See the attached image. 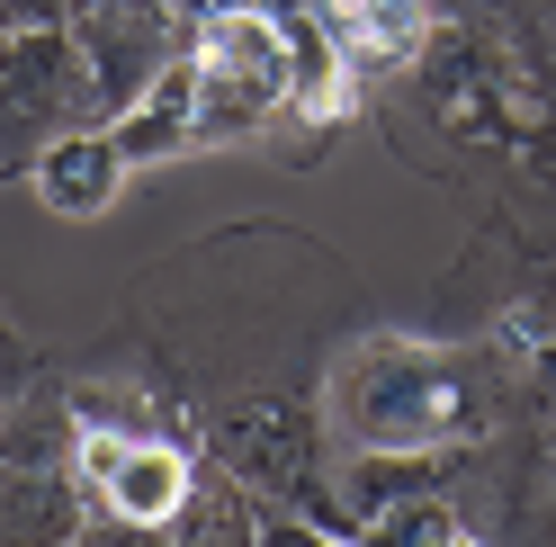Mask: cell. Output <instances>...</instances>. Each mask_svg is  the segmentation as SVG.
Instances as JSON below:
<instances>
[{
    "instance_id": "cell-5",
    "label": "cell",
    "mask_w": 556,
    "mask_h": 547,
    "mask_svg": "<svg viewBox=\"0 0 556 547\" xmlns=\"http://www.w3.org/2000/svg\"><path fill=\"white\" fill-rule=\"evenodd\" d=\"M117 180H126V153H117V144H99V135H73V144H54L46 170H37L46 207H63V216H99V207L117 198Z\"/></svg>"
},
{
    "instance_id": "cell-6",
    "label": "cell",
    "mask_w": 556,
    "mask_h": 547,
    "mask_svg": "<svg viewBox=\"0 0 556 547\" xmlns=\"http://www.w3.org/2000/svg\"><path fill=\"white\" fill-rule=\"evenodd\" d=\"M305 117H315V126H332V117H351V81H315V90H305Z\"/></svg>"
},
{
    "instance_id": "cell-1",
    "label": "cell",
    "mask_w": 556,
    "mask_h": 547,
    "mask_svg": "<svg viewBox=\"0 0 556 547\" xmlns=\"http://www.w3.org/2000/svg\"><path fill=\"white\" fill-rule=\"evenodd\" d=\"M332 422L359 449H440L467 422V395L448 378V359L422 341H359L332 378Z\"/></svg>"
},
{
    "instance_id": "cell-4",
    "label": "cell",
    "mask_w": 556,
    "mask_h": 547,
    "mask_svg": "<svg viewBox=\"0 0 556 547\" xmlns=\"http://www.w3.org/2000/svg\"><path fill=\"white\" fill-rule=\"evenodd\" d=\"M305 10L351 63H404L422 46V0H305Z\"/></svg>"
},
{
    "instance_id": "cell-3",
    "label": "cell",
    "mask_w": 556,
    "mask_h": 547,
    "mask_svg": "<svg viewBox=\"0 0 556 547\" xmlns=\"http://www.w3.org/2000/svg\"><path fill=\"white\" fill-rule=\"evenodd\" d=\"M81 475L90 494L117 511V521H170V511L189 503V458L162 449V440H109L90 431L81 440Z\"/></svg>"
},
{
    "instance_id": "cell-2",
    "label": "cell",
    "mask_w": 556,
    "mask_h": 547,
    "mask_svg": "<svg viewBox=\"0 0 556 547\" xmlns=\"http://www.w3.org/2000/svg\"><path fill=\"white\" fill-rule=\"evenodd\" d=\"M180 90H189V135H233L288 99V46L261 10H216L198 37V73Z\"/></svg>"
}]
</instances>
